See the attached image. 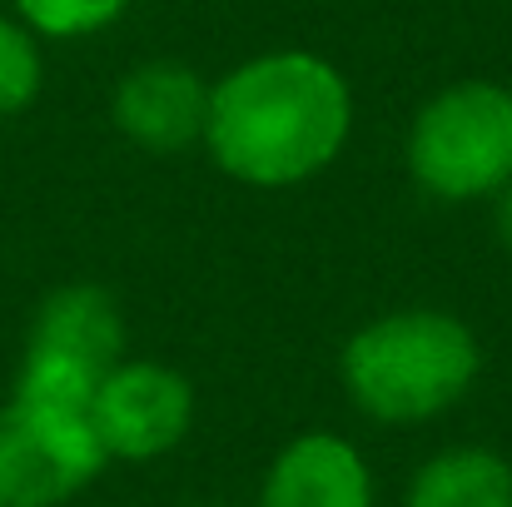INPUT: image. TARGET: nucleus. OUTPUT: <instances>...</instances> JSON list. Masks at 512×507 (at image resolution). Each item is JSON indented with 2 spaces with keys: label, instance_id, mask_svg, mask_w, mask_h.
I'll return each mask as SVG.
<instances>
[{
  "label": "nucleus",
  "instance_id": "1",
  "mask_svg": "<svg viewBox=\"0 0 512 507\" xmlns=\"http://www.w3.org/2000/svg\"><path fill=\"white\" fill-rule=\"evenodd\" d=\"M353 140V85L314 50H264L209 80L204 155L244 189H299Z\"/></svg>",
  "mask_w": 512,
  "mask_h": 507
},
{
  "label": "nucleus",
  "instance_id": "2",
  "mask_svg": "<svg viewBox=\"0 0 512 507\" xmlns=\"http://www.w3.org/2000/svg\"><path fill=\"white\" fill-rule=\"evenodd\" d=\"M483 378V343L468 319L433 304L388 309L339 348L348 403L378 428H423L448 418Z\"/></svg>",
  "mask_w": 512,
  "mask_h": 507
},
{
  "label": "nucleus",
  "instance_id": "3",
  "mask_svg": "<svg viewBox=\"0 0 512 507\" xmlns=\"http://www.w3.org/2000/svg\"><path fill=\"white\" fill-rule=\"evenodd\" d=\"M403 169L433 204H488L512 184V90L453 80L428 95L408 120Z\"/></svg>",
  "mask_w": 512,
  "mask_h": 507
},
{
  "label": "nucleus",
  "instance_id": "4",
  "mask_svg": "<svg viewBox=\"0 0 512 507\" xmlns=\"http://www.w3.org/2000/svg\"><path fill=\"white\" fill-rule=\"evenodd\" d=\"M105 468L90 413L0 403V507H65Z\"/></svg>",
  "mask_w": 512,
  "mask_h": 507
},
{
  "label": "nucleus",
  "instance_id": "5",
  "mask_svg": "<svg viewBox=\"0 0 512 507\" xmlns=\"http://www.w3.org/2000/svg\"><path fill=\"white\" fill-rule=\"evenodd\" d=\"M194 383L165 358H120L95 398L90 423L110 463H160L194 433Z\"/></svg>",
  "mask_w": 512,
  "mask_h": 507
},
{
  "label": "nucleus",
  "instance_id": "6",
  "mask_svg": "<svg viewBox=\"0 0 512 507\" xmlns=\"http://www.w3.org/2000/svg\"><path fill=\"white\" fill-rule=\"evenodd\" d=\"M204 115H209V80L184 60H140L110 90L115 130L155 160L194 150L204 140Z\"/></svg>",
  "mask_w": 512,
  "mask_h": 507
},
{
  "label": "nucleus",
  "instance_id": "7",
  "mask_svg": "<svg viewBox=\"0 0 512 507\" xmlns=\"http://www.w3.org/2000/svg\"><path fill=\"white\" fill-rule=\"evenodd\" d=\"M254 507H378V478L353 438L309 428L269 458Z\"/></svg>",
  "mask_w": 512,
  "mask_h": 507
},
{
  "label": "nucleus",
  "instance_id": "8",
  "mask_svg": "<svg viewBox=\"0 0 512 507\" xmlns=\"http://www.w3.org/2000/svg\"><path fill=\"white\" fill-rule=\"evenodd\" d=\"M25 348H45V353L75 358L95 373H110L125 358V314H120L115 294L100 284H85V279L60 284L35 304Z\"/></svg>",
  "mask_w": 512,
  "mask_h": 507
},
{
  "label": "nucleus",
  "instance_id": "9",
  "mask_svg": "<svg viewBox=\"0 0 512 507\" xmlns=\"http://www.w3.org/2000/svg\"><path fill=\"white\" fill-rule=\"evenodd\" d=\"M403 507H512V463L488 443H453L423 458Z\"/></svg>",
  "mask_w": 512,
  "mask_h": 507
},
{
  "label": "nucleus",
  "instance_id": "10",
  "mask_svg": "<svg viewBox=\"0 0 512 507\" xmlns=\"http://www.w3.org/2000/svg\"><path fill=\"white\" fill-rule=\"evenodd\" d=\"M45 90V40L0 10V125L25 115Z\"/></svg>",
  "mask_w": 512,
  "mask_h": 507
},
{
  "label": "nucleus",
  "instance_id": "11",
  "mask_svg": "<svg viewBox=\"0 0 512 507\" xmlns=\"http://www.w3.org/2000/svg\"><path fill=\"white\" fill-rule=\"evenodd\" d=\"M135 0H10V15L40 40H90L130 15Z\"/></svg>",
  "mask_w": 512,
  "mask_h": 507
},
{
  "label": "nucleus",
  "instance_id": "12",
  "mask_svg": "<svg viewBox=\"0 0 512 507\" xmlns=\"http://www.w3.org/2000/svg\"><path fill=\"white\" fill-rule=\"evenodd\" d=\"M488 204H493V229H498V244L512 254V184H508V189H498Z\"/></svg>",
  "mask_w": 512,
  "mask_h": 507
},
{
  "label": "nucleus",
  "instance_id": "13",
  "mask_svg": "<svg viewBox=\"0 0 512 507\" xmlns=\"http://www.w3.org/2000/svg\"><path fill=\"white\" fill-rule=\"evenodd\" d=\"M194 507H224V503H194Z\"/></svg>",
  "mask_w": 512,
  "mask_h": 507
}]
</instances>
